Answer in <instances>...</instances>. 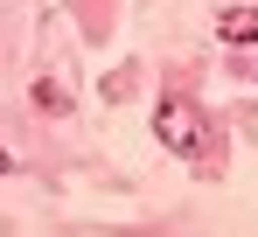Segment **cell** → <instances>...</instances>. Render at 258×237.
<instances>
[{
    "label": "cell",
    "mask_w": 258,
    "mask_h": 237,
    "mask_svg": "<svg viewBox=\"0 0 258 237\" xmlns=\"http://www.w3.org/2000/svg\"><path fill=\"white\" fill-rule=\"evenodd\" d=\"M154 133H161V147H168V154H188V160L216 154V133H210V118L196 112L188 98H161V105H154Z\"/></svg>",
    "instance_id": "obj_1"
},
{
    "label": "cell",
    "mask_w": 258,
    "mask_h": 237,
    "mask_svg": "<svg viewBox=\"0 0 258 237\" xmlns=\"http://www.w3.org/2000/svg\"><path fill=\"white\" fill-rule=\"evenodd\" d=\"M223 42H258V7H223Z\"/></svg>",
    "instance_id": "obj_2"
},
{
    "label": "cell",
    "mask_w": 258,
    "mask_h": 237,
    "mask_svg": "<svg viewBox=\"0 0 258 237\" xmlns=\"http://www.w3.org/2000/svg\"><path fill=\"white\" fill-rule=\"evenodd\" d=\"M63 105H70V98H63V84H35V112H63Z\"/></svg>",
    "instance_id": "obj_3"
},
{
    "label": "cell",
    "mask_w": 258,
    "mask_h": 237,
    "mask_svg": "<svg viewBox=\"0 0 258 237\" xmlns=\"http://www.w3.org/2000/svg\"><path fill=\"white\" fill-rule=\"evenodd\" d=\"M0 174H14V154H7V140H0Z\"/></svg>",
    "instance_id": "obj_4"
}]
</instances>
